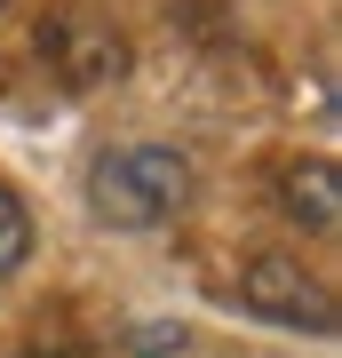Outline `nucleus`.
I'll return each instance as SVG.
<instances>
[{"mask_svg": "<svg viewBox=\"0 0 342 358\" xmlns=\"http://www.w3.org/2000/svg\"><path fill=\"white\" fill-rule=\"evenodd\" d=\"M88 207L112 231H159L191 207V159L176 143H120L88 167Z\"/></svg>", "mask_w": 342, "mask_h": 358, "instance_id": "obj_1", "label": "nucleus"}, {"mask_svg": "<svg viewBox=\"0 0 342 358\" xmlns=\"http://www.w3.org/2000/svg\"><path fill=\"white\" fill-rule=\"evenodd\" d=\"M239 294H247V310H263V319H279V327H311V334L334 327L327 287H318L303 263H287V255H255L239 271Z\"/></svg>", "mask_w": 342, "mask_h": 358, "instance_id": "obj_2", "label": "nucleus"}, {"mask_svg": "<svg viewBox=\"0 0 342 358\" xmlns=\"http://www.w3.org/2000/svg\"><path fill=\"white\" fill-rule=\"evenodd\" d=\"M40 56H56L64 72L80 80V88H96V80H112L127 64V48H120V32H104V24H40Z\"/></svg>", "mask_w": 342, "mask_h": 358, "instance_id": "obj_3", "label": "nucleus"}, {"mask_svg": "<svg viewBox=\"0 0 342 358\" xmlns=\"http://www.w3.org/2000/svg\"><path fill=\"white\" fill-rule=\"evenodd\" d=\"M279 199H287V215L303 223V231H327L342 223V183H334V159H294L287 176H279Z\"/></svg>", "mask_w": 342, "mask_h": 358, "instance_id": "obj_4", "label": "nucleus"}, {"mask_svg": "<svg viewBox=\"0 0 342 358\" xmlns=\"http://www.w3.org/2000/svg\"><path fill=\"white\" fill-rule=\"evenodd\" d=\"M32 239H40V231H32V207L16 199L8 183H0V279H8V271H24V263H32Z\"/></svg>", "mask_w": 342, "mask_h": 358, "instance_id": "obj_5", "label": "nucleus"}, {"mask_svg": "<svg viewBox=\"0 0 342 358\" xmlns=\"http://www.w3.org/2000/svg\"><path fill=\"white\" fill-rule=\"evenodd\" d=\"M183 343H191L183 327H136V343H127V350H136V358H167V350H183Z\"/></svg>", "mask_w": 342, "mask_h": 358, "instance_id": "obj_6", "label": "nucleus"}, {"mask_svg": "<svg viewBox=\"0 0 342 358\" xmlns=\"http://www.w3.org/2000/svg\"><path fill=\"white\" fill-rule=\"evenodd\" d=\"M0 8H8V0H0Z\"/></svg>", "mask_w": 342, "mask_h": 358, "instance_id": "obj_7", "label": "nucleus"}]
</instances>
